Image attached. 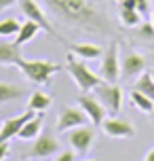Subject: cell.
<instances>
[{"label":"cell","instance_id":"obj_1","mask_svg":"<svg viewBox=\"0 0 154 161\" xmlns=\"http://www.w3.org/2000/svg\"><path fill=\"white\" fill-rule=\"evenodd\" d=\"M53 11L61 19H68L72 24H78L80 28H87V30H108V21L105 17L99 13L97 8L89 4L87 0H47Z\"/></svg>","mask_w":154,"mask_h":161},{"label":"cell","instance_id":"obj_2","mask_svg":"<svg viewBox=\"0 0 154 161\" xmlns=\"http://www.w3.org/2000/svg\"><path fill=\"white\" fill-rule=\"evenodd\" d=\"M65 70L70 72V76L74 79L76 87L80 89V91H95V87H99L104 83V79L99 74L91 72L89 66L85 64V59L76 57L72 51H70V55L65 59Z\"/></svg>","mask_w":154,"mask_h":161},{"label":"cell","instance_id":"obj_3","mask_svg":"<svg viewBox=\"0 0 154 161\" xmlns=\"http://www.w3.org/2000/svg\"><path fill=\"white\" fill-rule=\"evenodd\" d=\"M17 68L21 70V74H23L25 79L36 83V85L49 83L61 70V66L55 64V62H47V59H23V57L19 59Z\"/></svg>","mask_w":154,"mask_h":161},{"label":"cell","instance_id":"obj_4","mask_svg":"<svg viewBox=\"0 0 154 161\" xmlns=\"http://www.w3.org/2000/svg\"><path fill=\"white\" fill-rule=\"evenodd\" d=\"M95 96L99 97V102L104 104V108L108 110V114H116L121 113L122 108V89L118 85H114V83H101L99 87H95Z\"/></svg>","mask_w":154,"mask_h":161},{"label":"cell","instance_id":"obj_5","mask_svg":"<svg viewBox=\"0 0 154 161\" xmlns=\"http://www.w3.org/2000/svg\"><path fill=\"white\" fill-rule=\"evenodd\" d=\"M19 8H21V13H23L25 19H32L34 24L40 25V30H44V32H49L51 36L59 38V34H57V30L53 28L51 19L44 15V11L38 7V2H36V0H19Z\"/></svg>","mask_w":154,"mask_h":161},{"label":"cell","instance_id":"obj_6","mask_svg":"<svg viewBox=\"0 0 154 161\" xmlns=\"http://www.w3.org/2000/svg\"><path fill=\"white\" fill-rule=\"evenodd\" d=\"M101 79L105 83H116L121 79V59H118V45L110 42V47L101 55Z\"/></svg>","mask_w":154,"mask_h":161},{"label":"cell","instance_id":"obj_7","mask_svg":"<svg viewBox=\"0 0 154 161\" xmlns=\"http://www.w3.org/2000/svg\"><path fill=\"white\" fill-rule=\"evenodd\" d=\"M78 104H80V108L87 113V117H89V121L93 125H101L105 121V117H108V110H105L104 104L99 102V97L91 96L89 91H82L80 96H78Z\"/></svg>","mask_w":154,"mask_h":161},{"label":"cell","instance_id":"obj_8","mask_svg":"<svg viewBox=\"0 0 154 161\" xmlns=\"http://www.w3.org/2000/svg\"><path fill=\"white\" fill-rule=\"evenodd\" d=\"M68 140H70L72 151H76V153H89L93 142H95V129L89 127V125L74 127V129H70Z\"/></svg>","mask_w":154,"mask_h":161},{"label":"cell","instance_id":"obj_9","mask_svg":"<svg viewBox=\"0 0 154 161\" xmlns=\"http://www.w3.org/2000/svg\"><path fill=\"white\" fill-rule=\"evenodd\" d=\"M55 153H59V142L49 134H40L38 138H34V144L28 151V157L30 159H49Z\"/></svg>","mask_w":154,"mask_h":161},{"label":"cell","instance_id":"obj_10","mask_svg":"<svg viewBox=\"0 0 154 161\" xmlns=\"http://www.w3.org/2000/svg\"><path fill=\"white\" fill-rule=\"evenodd\" d=\"M87 113L82 108H76V106H68L64 108L59 117H57V131H70L74 127H80V125H87Z\"/></svg>","mask_w":154,"mask_h":161},{"label":"cell","instance_id":"obj_11","mask_svg":"<svg viewBox=\"0 0 154 161\" xmlns=\"http://www.w3.org/2000/svg\"><path fill=\"white\" fill-rule=\"evenodd\" d=\"M34 110H25L23 114H19V117H11V119H4V123L0 125V142H8V140H13V138H17V134L21 131V127H23L28 121L34 117Z\"/></svg>","mask_w":154,"mask_h":161},{"label":"cell","instance_id":"obj_12","mask_svg":"<svg viewBox=\"0 0 154 161\" xmlns=\"http://www.w3.org/2000/svg\"><path fill=\"white\" fill-rule=\"evenodd\" d=\"M101 129H104V134L105 136H110V138H133L135 136V127L131 125L129 121H125V119H118V117H105V121L101 123Z\"/></svg>","mask_w":154,"mask_h":161},{"label":"cell","instance_id":"obj_13","mask_svg":"<svg viewBox=\"0 0 154 161\" xmlns=\"http://www.w3.org/2000/svg\"><path fill=\"white\" fill-rule=\"evenodd\" d=\"M146 57L141 53H127L121 62V76L122 79H133V76H139L141 72H146Z\"/></svg>","mask_w":154,"mask_h":161},{"label":"cell","instance_id":"obj_14","mask_svg":"<svg viewBox=\"0 0 154 161\" xmlns=\"http://www.w3.org/2000/svg\"><path fill=\"white\" fill-rule=\"evenodd\" d=\"M21 59V51L17 42H8V40H0V64H11L17 66Z\"/></svg>","mask_w":154,"mask_h":161},{"label":"cell","instance_id":"obj_15","mask_svg":"<svg viewBox=\"0 0 154 161\" xmlns=\"http://www.w3.org/2000/svg\"><path fill=\"white\" fill-rule=\"evenodd\" d=\"M76 57H80V59H99V57L104 55V49L99 47V45H93V42H78V45H72L70 47Z\"/></svg>","mask_w":154,"mask_h":161},{"label":"cell","instance_id":"obj_16","mask_svg":"<svg viewBox=\"0 0 154 161\" xmlns=\"http://www.w3.org/2000/svg\"><path fill=\"white\" fill-rule=\"evenodd\" d=\"M42 125H44L42 114H34L32 119L21 127V131L17 134V138H19V140H32V138H38L40 131H42Z\"/></svg>","mask_w":154,"mask_h":161},{"label":"cell","instance_id":"obj_17","mask_svg":"<svg viewBox=\"0 0 154 161\" xmlns=\"http://www.w3.org/2000/svg\"><path fill=\"white\" fill-rule=\"evenodd\" d=\"M51 104H53V97L49 93H44V91H34L32 96L28 97V108L34 110V113H44V110H49Z\"/></svg>","mask_w":154,"mask_h":161},{"label":"cell","instance_id":"obj_18","mask_svg":"<svg viewBox=\"0 0 154 161\" xmlns=\"http://www.w3.org/2000/svg\"><path fill=\"white\" fill-rule=\"evenodd\" d=\"M38 32H40V25L34 24L32 19H25L23 24H21V28H19V32L15 34V42L21 47V45H25V42H30V40L36 38Z\"/></svg>","mask_w":154,"mask_h":161},{"label":"cell","instance_id":"obj_19","mask_svg":"<svg viewBox=\"0 0 154 161\" xmlns=\"http://www.w3.org/2000/svg\"><path fill=\"white\" fill-rule=\"evenodd\" d=\"M25 96V89L13 83H0V104H8V102H15L21 100Z\"/></svg>","mask_w":154,"mask_h":161},{"label":"cell","instance_id":"obj_20","mask_svg":"<svg viewBox=\"0 0 154 161\" xmlns=\"http://www.w3.org/2000/svg\"><path fill=\"white\" fill-rule=\"evenodd\" d=\"M133 89H137L139 93H144V96H148L150 100H154V76H152V72H141L139 74V79H137V83H135Z\"/></svg>","mask_w":154,"mask_h":161},{"label":"cell","instance_id":"obj_21","mask_svg":"<svg viewBox=\"0 0 154 161\" xmlns=\"http://www.w3.org/2000/svg\"><path fill=\"white\" fill-rule=\"evenodd\" d=\"M131 102H133V106L137 108V110H141V113L150 114L154 108V100H150L148 96H144V93H139L137 89H133L131 91Z\"/></svg>","mask_w":154,"mask_h":161},{"label":"cell","instance_id":"obj_22","mask_svg":"<svg viewBox=\"0 0 154 161\" xmlns=\"http://www.w3.org/2000/svg\"><path fill=\"white\" fill-rule=\"evenodd\" d=\"M141 13L133 11V8H121V24L127 28H139L141 25Z\"/></svg>","mask_w":154,"mask_h":161},{"label":"cell","instance_id":"obj_23","mask_svg":"<svg viewBox=\"0 0 154 161\" xmlns=\"http://www.w3.org/2000/svg\"><path fill=\"white\" fill-rule=\"evenodd\" d=\"M19 28H21V24L13 17H8L4 21H0V36H15L19 32Z\"/></svg>","mask_w":154,"mask_h":161},{"label":"cell","instance_id":"obj_24","mask_svg":"<svg viewBox=\"0 0 154 161\" xmlns=\"http://www.w3.org/2000/svg\"><path fill=\"white\" fill-rule=\"evenodd\" d=\"M135 11L141 13V15H146L150 11V0H135Z\"/></svg>","mask_w":154,"mask_h":161},{"label":"cell","instance_id":"obj_25","mask_svg":"<svg viewBox=\"0 0 154 161\" xmlns=\"http://www.w3.org/2000/svg\"><path fill=\"white\" fill-rule=\"evenodd\" d=\"M139 34L146 36V38H154V24H144L139 28Z\"/></svg>","mask_w":154,"mask_h":161},{"label":"cell","instance_id":"obj_26","mask_svg":"<svg viewBox=\"0 0 154 161\" xmlns=\"http://www.w3.org/2000/svg\"><path fill=\"white\" fill-rule=\"evenodd\" d=\"M55 161H76V151H64L57 155Z\"/></svg>","mask_w":154,"mask_h":161},{"label":"cell","instance_id":"obj_27","mask_svg":"<svg viewBox=\"0 0 154 161\" xmlns=\"http://www.w3.org/2000/svg\"><path fill=\"white\" fill-rule=\"evenodd\" d=\"M8 157V142H0V161Z\"/></svg>","mask_w":154,"mask_h":161},{"label":"cell","instance_id":"obj_28","mask_svg":"<svg viewBox=\"0 0 154 161\" xmlns=\"http://www.w3.org/2000/svg\"><path fill=\"white\" fill-rule=\"evenodd\" d=\"M15 2H19V0H0V11H4V8L13 7Z\"/></svg>","mask_w":154,"mask_h":161},{"label":"cell","instance_id":"obj_29","mask_svg":"<svg viewBox=\"0 0 154 161\" xmlns=\"http://www.w3.org/2000/svg\"><path fill=\"white\" fill-rule=\"evenodd\" d=\"M144 161H154V146H152V148H150V151L146 153V157H144Z\"/></svg>","mask_w":154,"mask_h":161},{"label":"cell","instance_id":"obj_30","mask_svg":"<svg viewBox=\"0 0 154 161\" xmlns=\"http://www.w3.org/2000/svg\"><path fill=\"white\" fill-rule=\"evenodd\" d=\"M150 121L154 123V108H152V113H150Z\"/></svg>","mask_w":154,"mask_h":161},{"label":"cell","instance_id":"obj_31","mask_svg":"<svg viewBox=\"0 0 154 161\" xmlns=\"http://www.w3.org/2000/svg\"><path fill=\"white\" fill-rule=\"evenodd\" d=\"M82 161H97V159H82Z\"/></svg>","mask_w":154,"mask_h":161},{"label":"cell","instance_id":"obj_32","mask_svg":"<svg viewBox=\"0 0 154 161\" xmlns=\"http://www.w3.org/2000/svg\"><path fill=\"white\" fill-rule=\"evenodd\" d=\"M152 24H154V11H152Z\"/></svg>","mask_w":154,"mask_h":161},{"label":"cell","instance_id":"obj_33","mask_svg":"<svg viewBox=\"0 0 154 161\" xmlns=\"http://www.w3.org/2000/svg\"><path fill=\"white\" fill-rule=\"evenodd\" d=\"M150 72H152V76H154V68H152V70H150Z\"/></svg>","mask_w":154,"mask_h":161},{"label":"cell","instance_id":"obj_34","mask_svg":"<svg viewBox=\"0 0 154 161\" xmlns=\"http://www.w3.org/2000/svg\"><path fill=\"white\" fill-rule=\"evenodd\" d=\"M30 161H32V159H30Z\"/></svg>","mask_w":154,"mask_h":161}]
</instances>
